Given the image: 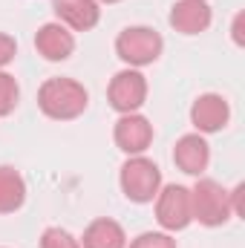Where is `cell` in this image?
<instances>
[{
	"instance_id": "obj_1",
	"label": "cell",
	"mask_w": 245,
	"mask_h": 248,
	"mask_svg": "<svg viewBox=\"0 0 245 248\" xmlns=\"http://www.w3.org/2000/svg\"><path fill=\"white\" fill-rule=\"evenodd\" d=\"M90 104V95L84 90V84L72 81V78H49L44 81V87L38 90V107L44 116L55 119V122H72L78 119Z\"/></svg>"
},
{
	"instance_id": "obj_2",
	"label": "cell",
	"mask_w": 245,
	"mask_h": 248,
	"mask_svg": "<svg viewBox=\"0 0 245 248\" xmlns=\"http://www.w3.org/2000/svg\"><path fill=\"white\" fill-rule=\"evenodd\" d=\"M190 214H193V219H199L208 228L225 225L234 214L231 193L214 179H199L190 187Z\"/></svg>"
},
{
	"instance_id": "obj_3",
	"label": "cell",
	"mask_w": 245,
	"mask_h": 248,
	"mask_svg": "<svg viewBox=\"0 0 245 248\" xmlns=\"http://www.w3.org/2000/svg\"><path fill=\"white\" fill-rule=\"evenodd\" d=\"M119 182H122V190L130 202L144 205V202L156 199V193L162 187V170L156 168V162H150L144 156H130L122 165Z\"/></svg>"
},
{
	"instance_id": "obj_4",
	"label": "cell",
	"mask_w": 245,
	"mask_h": 248,
	"mask_svg": "<svg viewBox=\"0 0 245 248\" xmlns=\"http://www.w3.org/2000/svg\"><path fill=\"white\" fill-rule=\"evenodd\" d=\"M162 49H165V41L150 26H127L116 38V52L124 63H130V69L159 61Z\"/></svg>"
},
{
	"instance_id": "obj_5",
	"label": "cell",
	"mask_w": 245,
	"mask_h": 248,
	"mask_svg": "<svg viewBox=\"0 0 245 248\" xmlns=\"http://www.w3.org/2000/svg\"><path fill=\"white\" fill-rule=\"evenodd\" d=\"M156 219L165 231H184L193 222L190 190L184 185H165L156 193Z\"/></svg>"
},
{
	"instance_id": "obj_6",
	"label": "cell",
	"mask_w": 245,
	"mask_h": 248,
	"mask_svg": "<svg viewBox=\"0 0 245 248\" xmlns=\"http://www.w3.org/2000/svg\"><path fill=\"white\" fill-rule=\"evenodd\" d=\"M107 98H110V107L116 113H122V116L136 113L144 104V98H147V81H144V75L138 69H122V72H116L113 81H110V87H107Z\"/></svg>"
},
{
	"instance_id": "obj_7",
	"label": "cell",
	"mask_w": 245,
	"mask_h": 248,
	"mask_svg": "<svg viewBox=\"0 0 245 248\" xmlns=\"http://www.w3.org/2000/svg\"><path fill=\"white\" fill-rule=\"evenodd\" d=\"M119 150L127 156H141L150 144H153V124L138 113H127L116 122V133H113Z\"/></svg>"
},
{
	"instance_id": "obj_8",
	"label": "cell",
	"mask_w": 245,
	"mask_h": 248,
	"mask_svg": "<svg viewBox=\"0 0 245 248\" xmlns=\"http://www.w3.org/2000/svg\"><path fill=\"white\" fill-rule=\"evenodd\" d=\"M231 119V107L222 95L216 93H205L193 101L190 107V122L199 133H219Z\"/></svg>"
},
{
	"instance_id": "obj_9",
	"label": "cell",
	"mask_w": 245,
	"mask_h": 248,
	"mask_svg": "<svg viewBox=\"0 0 245 248\" xmlns=\"http://www.w3.org/2000/svg\"><path fill=\"white\" fill-rule=\"evenodd\" d=\"M173 162L187 176H202L208 162H211V147H208V141L199 133H187L173 147Z\"/></svg>"
},
{
	"instance_id": "obj_10",
	"label": "cell",
	"mask_w": 245,
	"mask_h": 248,
	"mask_svg": "<svg viewBox=\"0 0 245 248\" xmlns=\"http://www.w3.org/2000/svg\"><path fill=\"white\" fill-rule=\"evenodd\" d=\"M52 12L58 15V23L72 32H90L101 17L98 0H52Z\"/></svg>"
},
{
	"instance_id": "obj_11",
	"label": "cell",
	"mask_w": 245,
	"mask_h": 248,
	"mask_svg": "<svg viewBox=\"0 0 245 248\" xmlns=\"http://www.w3.org/2000/svg\"><path fill=\"white\" fill-rule=\"evenodd\" d=\"M35 49L46 61H66L75 52V38L63 23H44L35 35Z\"/></svg>"
},
{
	"instance_id": "obj_12",
	"label": "cell",
	"mask_w": 245,
	"mask_h": 248,
	"mask_svg": "<svg viewBox=\"0 0 245 248\" xmlns=\"http://www.w3.org/2000/svg\"><path fill=\"white\" fill-rule=\"evenodd\" d=\"M168 20L182 35H199L211 26V9L205 0H179V3H173Z\"/></svg>"
},
{
	"instance_id": "obj_13",
	"label": "cell",
	"mask_w": 245,
	"mask_h": 248,
	"mask_svg": "<svg viewBox=\"0 0 245 248\" xmlns=\"http://www.w3.org/2000/svg\"><path fill=\"white\" fill-rule=\"evenodd\" d=\"M81 248H127V237H124V228L116 222V219H95L87 225L84 231V240H81Z\"/></svg>"
},
{
	"instance_id": "obj_14",
	"label": "cell",
	"mask_w": 245,
	"mask_h": 248,
	"mask_svg": "<svg viewBox=\"0 0 245 248\" xmlns=\"http://www.w3.org/2000/svg\"><path fill=\"white\" fill-rule=\"evenodd\" d=\"M26 202V182L23 176L9 168V165H0V214H15L20 211Z\"/></svg>"
},
{
	"instance_id": "obj_15",
	"label": "cell",
	"mask_w": 245,
	"mask_h": 248,
	"mask_svg": "<svg viewBox=\"0 0 245 248\" xmlns=\"http://www.w3.org/2000/svg\"><path fill=\"white\" fill-rule=\"evenodd\" d=\"M17 98H20L17 81H15L9 72H0V119L9 116V113L17 107Z\"/></svg>"
},
{
	"instance_id": "obj_16",
	"label": "cell",
	"mask_w": 245,
	"mask_h": 248,
	"mask_svg": "<svg viewBox=\"0 0 245 248\" xmlns=\"http://www.w3.org/2000/svg\"><path fill=\"white\" fill-rule=\"evenodd\" d=\"M127 248H176V240L170 234H162V231H144Z\"/></svg>"
},
{
	"instance_id": "obj_17",
	"label": "cell",
	"mask_w": 245,
	"mask_h": 248,
	"mask_svg": "<svg viewBox=\"0 0 245 248\" xmlns=\"http://www.w3.org/2000/svg\"><path fill=\"white\" fill-rule=\"evenodd\" d=\"M41 248H81V243L63 228H46L41 237Z\"/></svg>"
},
{
	"instance_id": "obj_18",
	"label": "cell",
	"mask_w": 245,
	"mask_h": 248,
	"mask_svg": "<svg viewBox=\"0 0 245 248\" xmlns=\"http://www.w3.org/2000/svg\"><path fill=\"white\" fill-rule=\"evenodd\" d=\"M15 55H17V44H15V38L0 32V66L12 63L15 61Z\"/></svg>"
},
{
	"instance_id": "obj_19",
	"label": "cell",
	"mask_w": 245,
	"mask_h": 248,
	"mask_svg": "<svg viewBox=\"0 0 245 248\" xmlns=\"http://www.w3.org/2000/svg\"><path fill=\"white\" fill-rule=\"evenodd\" d=\"M101 3H119V0H101Z\"/></svg>"
}]
</instances>
